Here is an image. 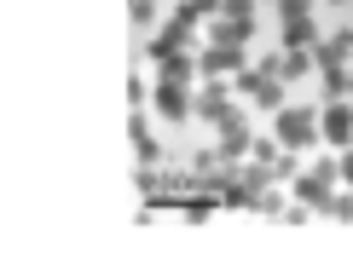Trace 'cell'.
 <instances>
[{"label":"cell","mask_w":353,"mask_h":271,"mask_svg":"<svg viewBox=\"0 0 353 271\" xmlns=\"http://www.w3.org/2000/svg\"><path fill=\"white\" fill-rule=\"evenodd\" d=\"M278 139L290 150H307V144L325 139V127H319V116L307 110V104H284V110H278Z\"/></svg>","instance_id":"obj_1"},{"label":"cell","mask_w":353,"mask_h":271,"mask_svg":"<svg viewBox=\"0 0 353 271\" xmlns=\"http://www.w3.org/2000/svg\"><path fill=\"white\" fill-rule=\"evenodd\" d=\"M232 98H238V87H226L220 75H203V87H197V110H191V116H197V122H214V127H220L232 110H238Z\"/></svg>","instance_id":"obj_2"},{"label":"cell","mask_w":353,"mask_h":271,"mask_svg":"<svg viewBox=\"0 0 353 271\" xmlns=\"http://www.w3.org/2000/svg\"><path fill=\"white\" fill-rule=\"evenodd\" d=\"M151 104H157V116H168V122H191V110H197V87H185V81H157V87H151Z\"/></svg>","instance_id":"obj_3"},{"label":"cell","mask_w":353,"mask_h":271,"mask_svg":"<svg viewBox=\"0 0 353 271\" xmlns=\"http://www.w3.org/2000/svg\"><path fill=\"white\" fill-rule=\"evenodd\" d=\"M197 69H203V75H238V69H249V64H243V47L209 41V47H197Z\"/></svg>","instance_id":"obj_4"},{"label":"cell","mask_w":353,"mask_h":271,"mask_svg":"<svg viewBox=\"0 0 353 271\" xmlns=\"http://www.w3.org/2000/svg\"><path fill=\"white\" fill-rule=\"evenodd\" d=\"M174 52H197V29L180 23V18L151 35V58H157V64H163V58H174Z\"/></svg>","instance_id":"obj_5"},{"label":"cell","mask_w":353,"mask_h":271,"mask_svg":"<svg viewBox=\"0 0 353 271\" xmlns=\"http://www.w3.org/2000/svg\"><path fill=\"white\" fill-rule=\"evenodd\" d=\"M249 150H255V133H249V122L232 110L226 122H220V156L226 162H249Z\"/></svg>","instance_id":"obj_6"},{"label":"cell","mask_w":353,"mask_h":271,"mask_svg":"<svg viewBox=\"0 0 353 271\" xmlns=\"http://www.w3.org/2000/svg\"><path fill=\"white\" fill-rule=\"evenodd\" d=\"M319 127H325V144L347 150V144H353V104H347V98H330V110L319 116Z\"/></svg>","instance_id":"obj_7"},{"label":"cell","mask_w":353,"mask_h":271,"mask_svg":"<svg viewBox=\"0 0 353 271\" xmlns=\"http://www.w3.org/2000/svg\"><path fill=\"white\" fill-rule=\"evenodd\" d=\"M249 35H255V18H232V12H214V18H209V41L249 47Z\"/></svg>","instance_id":"obj_8"},{"label":"cell","mask_w":353,"mask_h":271,"mask_svg":"<svg viewBox=\"0 0 353 271\" xmlns=\"http://www.w3.org/2000/svg\"><path fill=\"white\" fill-rule=\"evenodd\" d=\"M353 52V29H342V35H319V47H313V64L319 69H342V58Z\"/></svg>","instance_id":"obj_9"},{"label":"cell","mask_w":353,"mask_h":271,"mask_svg":"<svg viewBox=\"0 0 353 271\" xmlns=\"http://www.w3.org/2000/svg\"><path fill=\"white\" fill-rule=\"evenodd\" d=\"M284 47H319L313 12H284Z\"/></svg>","instance_id":"obj_10"},{"label":"cell","mask_w":353,"mask_h":271,"mask_svg":"<svg viewBox=\"0 0 353 271\" xmlns=\"http://www.w3.org/2000/svg\"><path fill=\"white\" fill-rule=\"evenodd\" d=\"M197 75H203V69H197V52H174V58L157 64V81H185V87H191Z\"/></svg>","instance_id":"obj_11"},{"label":"cell","mask_w":353,"mask_h":271,"mask_svg":"<svg viewBox=\"0 0 353 271\" xmlns=\"http://www.w3.org/2000/svg\"><path fill=\"white\" fill-rule=\"evenodd\" d=\"M220 6H226V0H180V6H174V18H180V23H191V29H197V23H209L214 18V12Z\"/></svg>","instance_id":"obj_12"},{"label":"cell","mask_w":353,"mask_h":271,"mask_svg":"<svg viewBox=\"0 0 353 271\" xmlns=\"http://www.w3.org/2000/svg\"><path fill=\"white\" fill-rule=\"evenodd\" d=\"M134 156H139V168H151V162H157V156H163V144H157V139H151V127H145V122H139V116H134Z\"/></svg>","instance_id":"obj_13"},{"label":"cell","mask_w":353,"mask_h":271,"mask_svg":"<svg viewBox=\"0 0 353 271\" xmlns=\"http://www.w3.org/2000/svg\"><path fill=\"white\" fill-rule=\"evenodd\" d=\"M307 69H313V47H284V69L278 75H284V81H301Z\"/></svg>","instance_id":"obj_14"},{"label":"cell","mask_w":353,"mask_h":271,"mask_svg":"<svg viewBox=\"0 0 353 271\" xmlns=\"http://www.w3.org/2000/svg\"><path fill=\"white\" fill-rule=\"evenodd\" d=\"M209 214H214V197H191V202H185V219H191V225H203Z\"/></svg>","instance_id":"obj_15"},{"label":"cell","mask_w":353,"mask_h":271,"mask_svg":"<svg viewBox=\"0 0 353 271\" xmlns=\"http://www.w3.org/2000/svg\"><path fill=\"white\" fill-rule=\"evenodd\" d=\"M325 214L347 225V219H353V191H347V197H330V208H325Z\"/></svg>","instance_id":"obj_16"},{"label":"cell","mask_w":353,"mask_h":271,"mask_svg":"<svg viewBox=\"0 0 353 271\" xmlns=\"http://www.w3.org/2000/svg\"><path fill=\"white\" fill-rule=\"evenodd\" d=\"M128 6H134V23L145 29V23H151V12H157V0H128Z\"/></svg>","instance_id":"obj_17"},{"label":"cell","mask_w":353,"mask_h":271,"mask_svg":"<svg viewBox=\"0 0 353 271\" xmlns=\"http://www.w3.org/2000/svg\"><path fill=\"white\" fill-rule=\"evenodd\" d=\"M342 185L353 191V150H342Z\"/></svg>","instance_id":"obj_18"},{"label":"cell","mask_w":353,"mask_h":271,"mask_svg":"<svg viewBox=\"0 0 353 271\" xmlns=\"http://www.w3.org/2000/svg\"><path fill=\"white\" fill-rule=\"evenodd\" d=\"M336 6H347V0H336Z\"/></svg>","instance_id":"obj_19"},{"label":"cell","mask_w":353,"mask_h":271,"mask_svg":"<svg viewBox=\"0 0 353 271\" xmlns=\"http://www.w3.org/2000/svg\"><path fill=\"white\" fill-rule=\"evenodd\" d=\"M347 93H353V87H347Z\"/></svg>","instance_id":"obj_20"}]
</instances>
